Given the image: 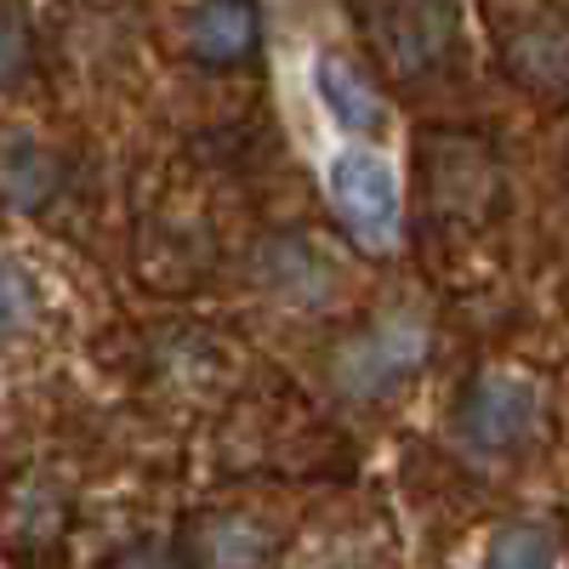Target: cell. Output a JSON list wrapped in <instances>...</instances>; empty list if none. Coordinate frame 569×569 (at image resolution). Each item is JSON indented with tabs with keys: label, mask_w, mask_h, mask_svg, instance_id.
I'll return each instance as SVG.
<instances>
[{
	"label": "cell",
	"mask_w": 569,
	"mask_h": 569,
	"mask_svg": "<svg viewBox=\"0 0 569 569\" xmlns=\"http://www.w3.org/2000/svg\"><path fill=\"white\" fill-rule=\"evenodd\" d=\"M330 206H337L342 228L365 251H393L399 246V182L376 154L348 149V154L330 160Z\"/></svg>",
	"instance_id": "obj_1"
},
{
	"label": "cell",
	"mask_w": 569,
	"mask_h": 569,
	"mask_svg": "<svg viewBox=\"0 0 569 569\" xmlns=\"http://www.w3.org/2000/svg\"><path fill=\"white\" fill-rule=\"evenodd\" d=\"M34 279L18 268V262H7L0 257V337H18V330L34 319Z\"/></svg>",
	"instance_id": "obj_12"
},
{
	"label": "cell",
	"mask_w": 569,
	"mask_h": 569,
	"mask_svg": "<svg viewBox=\"0 0 569 569\" xmlns=\"http://www.w3.org/2000/svg\"><path fill=\"white\" fill-rule=\"evenodd\" d=\"M536 382H525V376H507V370H490L479 376L467 393H461V410H456V427H461V439L472 450H485V456H501L512 445H525L530 439V427H536Z\"/></svg>",
	"instance_id": "obj_3"
},
{
	"label": "cell",
	"mask_w": 569,
	"mask_h": 569,
	"mask_svg": "<svg viewBox=\"0 0 569 569\" xmlns=\"http://www.w3.org/2000/svg\"><path fill=\"white\" fill-rule=\"evenodd\" d=\"M370 34L399 74H421L450 52L456 12L450 0H382V18L370 23Z\"/></svg>",
	"instance_id": "obj_4"
},
{
	"label": "cell",
	"mask_w": 569,
	"mask_h": 569,
	"mask_svg": "<svg viewBox=\"0 0 569 569\" xmlns=\"http://www.w3.org/2000/svg\"><path fill=\"white\" fill-rule=\"evenodd\" d=\"M427 348H433V330H427L416 313H388L382 325H370L365 337H353L337 353V382L353 399H376V393L399 388L405 376L427 359Z\"/></svg>",
	"instance_id": "obj_2"
},
{
	"label": "cell",
	"mask_w": 569,
	"mask_h": 569,
	"mask_svg": "<svg viewBox=\"0 0 569 569\" xmlns=\"http://www.w3.org/2000/svg\"><path fill=\"white\" fill-rule=\"evenodd\" d=\"M313 86H319V98H325V109L337 114V126L342 131H353V137H376L388 126V109H382V91H376L348 58H337V52H325L319 63H313Z\"/></svg>",
	"instance_id": "obj_7"
},
{
	"label": "cell",
	"mask_w": 569,
	"mask_h": 569,
	"mask_svg": "<svg viewBox=\"0 0 569 569\" xmlns=\"http://www.w3.org/2000/svg\"><path fill=\"white\" fill-rule=\"evenodd\" d=\"M200 569H273V536L251 518H211L200 530Z\"/></svg>",
	"instance_id": "obj_9"
},
{
	"label": "cell",
	"mask_w": 569,
	"mask_h": 569,
	"mask_svg": "<svg viewBox=\"0 0 569 569\" xmlns=\"http://www.w3.org/2000/svg\"><path fill=\"white\" fill-rule=\"evenodd\" d=\"M200 63H240L257 52V7L251 0H200L194 29H188Z\"/></svg>",
	"instance_id": "obj_8"
},
{
	"label": "cell",
	"mask_w": 569,
	"mask_h": 569,
	"mask_svg": "<svg viewBox=\"0 0 569 569\" xmlns=\"http://www.w3.org/2000/svg\"><path fill=\"white\" fill-rule=\"evenodd\" d=\"M421 182L439 211H472V200L496 194L490 160L472 142H445V137H433V142L421 137Z\"/></svg>",
	"instance_id": "obj_6"
},
{
	"label": "cell",
	"mask_w": 569,
	"mask_h": 569,
	"mask_svg": "<svg viewBox=\"0 0 569 569\" xmlns=\"http://www.w3.org/2000/svg\"><path fill=\"white\" fill-rule=\"evenodd\" d=\"M52 188H58V160L46 154L40 142L18 137V142L0 149V194H7V206L34 211V206L52 200Z\"/></svg>",
	"instance_id": "obj_10"
},
{
	"label": "cell",
	"mask_w": 569,
	"mask_h": 569,
	"mask_svg": "<svg viewBox=\"0 0 569 569\" xmlns=\"http://www.w3.org/2000/svg\"><path fill=\"white\" fill-rule=\"evenodd\" d=\"M501 58L525 86L563 91L569 86V23L547 7L518 23H501Z\"/></svg>",
	"instance_id": "obj_5"
},
{
	"label": "cell",
	"mask_w": 569,
	"mask_h": 569,
	"mask_svg": "<svg viewBox=\"0 0 569 569\" xmlns=\"http://www.w3.org/2000/svg\"><path fill=\"white\" fill-rule=\"evenodd\" d=\"M558 541L547 525H501L485 547V569H552Z\"/></svg>",
	"instance_id": "obj_11"
},
{
	"label": "cell",
	"mask_w": 569,
	"mask_h": 569,
	"mask_svg": "<svg viewBox=\"0 0 569 569\" xmlns=\"http://www.w3.org/2000/svg\"><path fill=\"white\" fill-rule=\"evenodd\" d=\"M114 569H188V563H182V552L166 547V541H137V547H126V552L114 558Z\"/></svg>",
	"instance_id": "obj_14"
},
{
	"label": "cell",
	"mask_w": 569,
	"mask_h": 569,
	"mask_svg": "<svg viewBox=\"0 0 569 569\" xmlns=\"http://www.w3.org/2000/svg\"><path fill=\"white\" fill-rule=\"evenodd\" d=\"M23 63H29V40H23V23H18V12H7V7H0V86H7V80H18V74H23Z\"/></svg>",
	"instance_id": "obj_13"
}]
</instances>
